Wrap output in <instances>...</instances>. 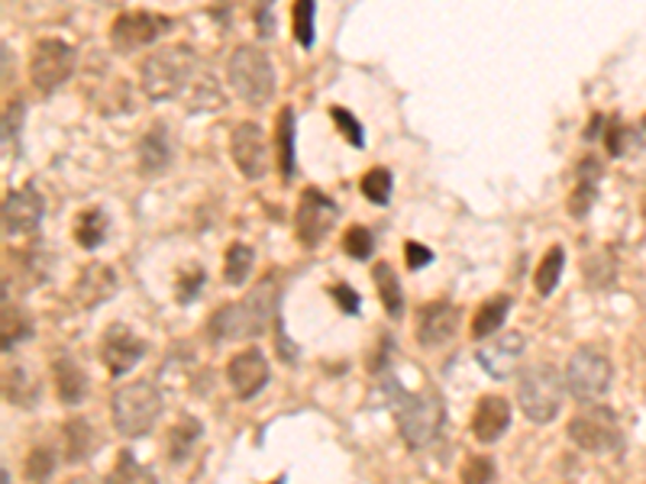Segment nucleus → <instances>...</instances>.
Wrapping results in <instances>:
<instances>
[{
    "instance_id": "1",
    "label": "nucleus",
    "mask_w": 646,
    "mask_h": 484,
    "mask_svg": "<svg viewBox=\"0 0 646 484\" xmlns=\"http://www.w3.org/2000/svg\"><path fill=\"white\" fill-rule=\"evenodd\" d=\"M275 313V281L271 275L256 285V291L246 300L227 303L211 317V339H256L268 330V320Z\"/></svg>"
},
{
    "instance_id": "2",
    "label": "nucleus",
    "mask_w": 646,
    "mask_h": 484,
    "mask_svg": "<svg viewBox=\"0 0 646 484\" xmlns=\"http://www.w3.org/2000/svg\"><path fill=\"white\" fill-rule=\"evenodd\" d=\"M197 69V59L188 45H168V49H158L155 55H150L143 62V91L150 101H172L178 97L185 87H188L191 75Z\"/></svg>"
},
{
    "instance_id": "3",
    "label": "nucleus",
    "mask_w": 646,
    "mask_h": 484,
    "mask_svg": "<svg viewBox=\"0 0 646 484\" xmlns=\"http://www.w3.org/2000/svg\"><path fill=\"white\" fill-rule=\"evenodd\" d=\"M227 78L236 97L253 104V107H266L275 94V69L259 45H239L229 55Z\"/></svg>"
},
{
    "instance_id": "4",
    "label": "nucleus",
    "mask_w": 646,
    "mask_h": 484,
    "mask_svg": "<svg viewBox=\"0 0 646 484\" xmlns=\"http://www.w3.org/2000/svg\"><path fill=\"white\" fill-rule=\"evenodd\" d=\"M111 413H114V426L126 440L146 436L155 420L162 416V394L153 381H130L114 394Z\"/></svg>"
},
{
    "instance_id": "5",
    "label": "nucleus",
    "mask_w": 646,
    "mask_h": 484,
    "mask_svg": "<svg viewBox=\"0 0 646 484\" xmlns=\"http://www.w3.org/2000/svg\"><path fill=\"white\" fill-rule=\"evenodd\" d=\"M447 423V404L433 388H423L418 394H408L398 408V426L411 449H427Z\"/></svg>"
},
{
    "instance_id": "6",
    "label": "nucleus",
    "mask_w": 646,
    "mask_h": 484,
    "mask_svg": "<svg viewBox=\"0 0 646 484\" xmlns=\"http://www.w3.org/2000/svg\"><path fill=\"white\" fill-rule=\"evenodd\" d=\"M517 401L533 423H550L563 408V378L553 365H531L517 381Z\"/></svg>"
},
{
    "instance_id": "7",
    "label": "nucleus",
    "mask_w": 646,
    "mask_h": 484,
    "mask_svg": "<svg viewBox=\"0 0 646 484\" xmlns=\"http://www.w3.org/2000/svg\"><path fill=\"white\" fill-rule=\"evenodd\" d=\"M611 378H614L611 359L595 346H582L566 365V388L578 404H595L598 398H605Z\"/></svg>"
},
{
    "instance_id": "8",
    "label": "nucleus",
    "mask_w": 646,
    "mask_h": 484,
    "mask_svg": "<svg viewBox=\"0 0 646 484\" xmlns=\"http://www.w3.org/2000/svg\"><path fill=\"white\" fill-rule=\"evenodd\" d=\"M570 440L592 455L617 452L624 446V433L617 423V413L608 408H588L570 420Z\"/></svg>"
},
{
    "instance_id": "9",
    "label": "nucleus",
    "mask_w": 646,
    "mask_h": 484,
    "mask_svg": "<svg viewBox=\"0 0 646 484\" xmlns=\"http://www.w3.org/2000/svg\"><path fill=\"white\" fill-rule=\"evenodd\" d=\"M75 75V49L62 39H42L33 45L30 59V81L42 94L59 91L69 78Z\"/></svg>"
},
{
    "instance_id": "10",
    "label": "nucleus",
    "mask_w": 646,
    "mask_h": 484,
    "mask_svg": "<svg viewBox=\"0 0 646 484\" xmlns=\"http://www.w3.org/2000/svg\"><path fill=\"white\" fill-rule=\"evenodd\" d=\"M337 217H340V207L317 187H307L301 204H298V217H295V233L298 239L305 243L307 249L320 246L324 236L337 226Z\"/></svg>"
},
{
    "instance_id": "11",
    "label": "nucleus",
    "mask_w": 646,
    "mask_h": 484,
    "mask_svg": "<svg viewBox=\"0 0 646 484\" xmlns=\"http://www.w3.org/2000/svg\"><path fill=\"white\" fill-rule=\"evenodd\" d=\"M168 30H172L168 17H158L150 10H133V13L116 17L111 27V42L116 52H136L143 45H153L155 39L165 37Z\"/></svg>"
},
{
    "instance_id": "12",
    "label": "nucleus",
    "mask_w": 646,
    "mask_h": 484,
    "mask_svg": "<svg viewBox=\"0 0 646 484\" xmlns=\"http://www.w3.org/2000/svg\"><path fill=\"white\" fill-rule=\"evenodd\" d=\"M229 152L243 178L259 182L268 172V140L263 126L256 123H239L229 136Z\"/></svg>"
},
{
    "instance_id": "13",
    "label": "nucleus",
    "mask_w": 646,
    "mask_h": 484,
    "mask_svg": "<svg viewBox=\"0 0 646 484\" xmlns=\"http://www.w3.org/2000/svg\"><path fill=\"white\" fill-rule=\"evenodd\" d=\"M42 214H45V200H42L37 187L10 190L7 200H3V233L7 236H27L42 224Z\"/></svg>"
},
{
    "instance_id": "14",
    "label": "nucleus",
    "mask_w": 646,
    "mask_h": 484,
    "mask_svg": "<svg viewBox=\"0 0 646 484\" xmlns=\"http://www.w3.org/2000/svg\"><path fill=\"white\" fill-rule=\"evenodd\" d=\"M524 349H527L524 333H514L511 330V333L494 336L485 346H479L475 359H479V365L492 374V378H507V374L517 369V362L524 359Z\"/></svg>"
},
{
    "instance_id": "15",
    "label": "nucleus",
    "mask_w": 646,
    "mask_h": 484,
    "mask_svg": "<svg viewBox=\"0 0 646 484\" xmlns=\"http://www.w3.org/2000/svg\"><path fill=\"white\" fill-rule=\"evenodd\" d=\"M227 378L229 384H233V391H236L243 401L256 398V394L268 384L266 356H263L259 349H243V352H236V356L229 359Z\"/></svg>"
},
{
    "instance_id": "16",
    "label": "nucleus",
    "mask_w": 646,
    "mask_h": 484,
    "mask_svg": "<svg viewBox=\"0 0 646 484\" xmlns=\"http://www.w3.org/2000/svg\"><path fill=\"white\" fill-rule=\"evenodd\" d=\"M459 330V307L437 300L430 307H423L418 313V342L423 349H440L447 346Z\"/></svg>"
},
{
    "instance_id": "17",
    "label": "nucleus",
    "mask_w": 646,
    "mask_h": 484,
    "mask_svg": "<svg viewBox=\"0 0 646 484\" xmlns=\"http://www.w3.org/2000/svg\"><path fill=\"white\" fill-rule=\"evenodd\" d=\"M104 365L114 374H126L130 369H136V362L146 356V342L140 336H133L126 327H111L104 336Z\"/></svg>"
},
{
    "instance_id": "18",
    "label": "nucleus",
    "mask_w": 646,
    "mask_h": 484,
    "mask_svg": "<svg viewBox=\"0 0 646 484\" xmlns=\"http://www.w3.org/2000/svg\"><path fill=\"white\" fill-rule=\"evenodd\" d=\"M511 426V404L498 394H485L472 413V433L479 443H494L507 433Z\"/></svg>"
},
{
    "instance_id": "19",
    "label": "nucleus",
    "mask_w": 646,
    "mask_h": 484,
    "mask_svg": "<svg viewBox=\"0 0 646 484\" xmlns=\"http://www.w3.org/2000/svg\"><path fill=\"white\" fill-rule=\"evenodd\" d=\"M116 275L107 265H88L81 275H78L75 298L81 307H101L104 300H111L116 295Z\"/></svg>"
},
{
    "instance_id": "20",
    "label": "nucleus",
    "mask_w": 646,
    "mask_h": 484,
    "mask_svg": "<svg viewBox=\"0 0 646 484\" xmlns=\"http://www.w3.org/2000/svg\"><path fill=\"white\" fill-rule=\"evenodd\" d=\"M598 178H602V165L595 158H585L578 165V187H575V194L570 197V214L575 220H582L592 210L595 194H598Z\"/></svg>"
},
{
    "instance_id": "21",
    "label": "nucleus",
    "mask_w": 646,
    "mask_h": 484,
    "mask_svg": "<svg viewBox=\"0 0 646 484\" xmlns=\"http://www.w3.org/2000/svg\"><path fill=\"white\" fill-rule=\"evenodd\" d=\"M55 388L62 404H81L88 398V374L81 372V365L72 359H59L55 362Z\"/></svg>"
},
{
    "instance_id": "22",
    "label": "nucleus",
    "mask_w": 646,
    "mask_h": 484,
    "mask_svg": "<svg viewBox=\"0 0 646 484\" xmlns=\"http://www.w3.org/2000/svg\"><path fill=\"white\" fill-rule=\"evenodd\" d=\"M168 165H172V143H168L165 130L146 133L143 143H140V168H143L146 175H158V172H165Z\"/></svg>"
},
{
    "instance_id": "23",
    "label": "nucleus",
    "mask_w": 646,
    "mask_h": 484,
    "mask_svg": "<svg viewBox=\"0 0 646 484\" xmlns=\"http://www.w3.org/2000/svg\"><path fill=\"white\" fill-rule=\"evenodd\" d=\"M372 281H376V291H379L388 317H401L404 313V291H401V281H398L394 268L388 261H379L376 271H372Z\"/></svg>"
},
{
    "instance_id": "24",
    "label": "nucleus",
    "mask_w": 646,
    "mask_h": 484,
    "mask_svg": "<svg viewBox=\"0 0 646 484\" xmlns=\"http://www.w3.org/2000/svg\"><path fill=\"white\" fill-rule=\"evenodd\" d=\"M65 459L69 462H84L98 452V433L91 430L88 420H69L65 423Z\"/></svg>"
},
{
    "instance_id": "25",
    "label": "nucleus",
    "mask_w": 646,
    "mask_h": 484,
    "mask_svg": "<svg viewBox=\"0 0 646 484\" xmlns=\"http://www.w3.org/2000/svg\"><path fill=\"white\" fill-rule=\"evenodd\" d=\"M563 268H566V249H563V246H553V249L543 256V261L536 265V275H533L536 295L550 298V295L556 291L560 278H563Z\"/></svg>"
},
{
    "instance_id": "26",
    "label": "nucleus",
    "mask_w": 646,
    "mask_h": 484,
    "mask_svg": "<svg viewBox=\"0 0 646 484\" xmlns=\"http://www.w3.org/2000/svg\"><path fill=\"white\" fill-rule=\"evenodd\" d=\"M30 336H33V320L20 307H10V300H3V320H0V342H3V349H13V346H20Z\"/></svg>"
},
{
    "instance_id": "27",
    "label": "nucleus",
    "mask_w": 646,
    "mask_h": 484,
    "mask_svg": "<svg viewBox=\"0 0 646 484\" xmlns=\"http://www.w3.org/2000/svg\"><path fill=\"white\" fill-rule=\"evenodd\" d=\"M201 440V420L194 416H182L172 433H168V459L172 462H185L191 452H194V443Z\"/></svg>"
},
{
    "instance_id": "28",
    "label": "nucleus",
    "mask_w": 646,
    "mask_h": 484,
    "mask_svg": "<svg viewBox=\"0 0 646 484\" xmlns=\"http://www.w3.org/2000/svg\"><path fill=\"white\" fill-rule=\"evenodd\" d=\"M3 394H7L10 404L30 408V404H37L39 384L27 369H7V374H3Z\"/></svg>"
},
{
    "instance_id": "29",
    "label": "nucleus",
    "mask_w": 646,
    "mask_h": 484,
    "mask_svg": "<svg viewBox=\"0 0 646 484\" xmlns=\"http://www.w3.org/2000/svg\"><path fill=\"white\" fill-rule=\"evenodd\" d=\"M507 310H511V298H492L485 300L482 307H479V313H475V320H472V336L475 339H485V336H492L501 330V323H504V317H507Z\"/></svg>"
},
{
    "instance_id": "30",
    "label": "nucleus",
    "mask_w": 646,
    "mask_h": 484,
    "mask_svg": "<svg viewBox=\"0 0 646 484\" xmlns=\"http://www.w3.org/2000/svg\"><path fill=\"white\" fill-rule=\"evenodd\" d=\"M278 165H281V175L291 178L295 175V111L285 107L281 116H278Z\"/></svg>"
},
{
    "instance_id": "31",
    "label": "nucleus",
    "mask_w": 646,
    "mask_h": 484,
    "mask_svg": "<svg viewBox=\"0 0 646 484\" xmlns=\"http://www.w3.org/2000/svg\"><path fill=\"white\" fill-rule=\"evenodd\" d=\"M107 236V214L104 210H84L75 224L78 246L84 249H98Z\"/></svg>"
},
{
    "instance_id": "32",
    "label": "nucleus",
    "mask_w": 646,
    "mask_h": 484,
    "mask_svg": "<svg viewBox=\"0 0 646 484\" xmlns=\"http://www.w3.org/2000/svg\"><path fill=\"white\" fill-rule=\"evenodd\" d=\"M253 261H256V253L246 243H233L224 259V278L229 285H246V278L253 275Z\"/></svg>"
},
{
    "instance_id": "33",
    "label": "nucleus",
    "mask_w": 646,
    "mask_h": 484,
    "mask_svg": "<svg viewBox=\"0 0 646 484\" xmlns=\"http://www.w3.org/2000/svg\"><path fill=\"white\" fill-rule=\"evenodd\" d=\"M317 0H295V17H291V27H295V39L310 49L314 37H317Z\"/></svg>"
},
{
    "instance_id": "34",
    "label": "nucleus",
    "mask_w": 646,
    "mask_h": 484,
    "mask_svg": "<svg viewBox=\"0 0 646 484\" xmlns=\"http://www.w3.org/2000/svg\"><path fill=\"white\" fill-rule=\"evenodd\" d=\"M107 484H155V475L150 468H143L130 452H123V455L116 459L114 472H111Z\"/></svg>"
},
{
    "instance_id": "35",
    "label": "nucleus",
    "mask_w": 646,
    "mask_h": 484,
    "mask_svg": "<svg viewBox=\"0 0 646 484\" xmlns=\"http://www.w3.org/2000/svg\"><path fill=\"white\" fill-rule=\"evenodd\" d=\"M55 465H59L55 452L49 446H37L27 459V478L30 484H49V478L55 475Z\"/></svg>"
},
{
    "instance_id": "36",
    "label": "nucleus",
    "mask_w": 646,
    "mask_h": 484,
    "mask_svg": "<svg viewBox=\"0 0 646 484\" xmlns=\"http://www.w3.org/2000/svg\"><path fill=\"white\" fill-rule=\"evenodd\" d=\"M391 190H394V178H391L388 168H372V172L362 178V194H366L372 204H379V207H384V204L391 200Z\"/></svg>"
},
{
    "instance_id": "37",
    "label": "nucleus",
    "mask_w": 646,
    "mask_h": 484,
    "mask_svg": "<svg viewBox=\"0 0 646 484\" xmlns=\"http://www.w3.org/2000/svg\"><path fill=\"white\" fill-rule=\"evenodd\" d=\"M342 249H346L349 259L366 261L372 256V249H376V236H372L366 226H352V229L342 236Z\"/></svg>"
},
{
    "instance_id": "38",
    "label": "nucleus",
    "mask_w": 646,
    "mask_h": 484,
    "mask_svg": "<svg viewBox=\"0 0 646 484\" xmlns=\"http://www.w3.org/2000/svg\"><path fill=\"white\" fill-rule=\"evenodd\" d=\"M494 482V462L485 455H475L465 462L462 468V484H492Z\"/></svg>"
},
{
    "instance_id": "39",
    "label": "nucleus",
    "mask_w": 646,
    "mask_h": 484,
    "mask_svg": "<svg viewBox=\"0 0 646 484\" xmlns=\"http://www.w3.org/2000/svg\"><path fill=\"white\" fill-rule=\"evenodd\" d=\"M334 120H337V126H340L342 133L349 136V143L356 146V150H362L366 146V133H362V126H359V120L352 116L349 111H342V107H334Z\"/></svg>"
},
{
    "instance_id": "40",
    "label": "nucleus",
    "mask_w": 646,
    "mask_h": 484,
    "mask_svg": "<svg viewBox=\"0 0 646 484\" xmlns=\"http://www.w3.org/2000/svg\"><path fill=\"white\" fill-rule=\"evenodd\" d=\"M20 123H23V104H10L3 111V150H10V143H17Z\"/></svg>"
},
{
    "instance_id": "41",
    "label": "nucleus",
    "mask_w": 646,
    "mask_h": 484,
    "mask_svg": "<svg viewBox=\"0 0 646 484\" xmlns=\"http://www.w3.org/2000/svg\"><path fill=\"white\" fill-rule=\"evenodd\" d=\"M201 285H204V271H201V268H197V271H185L182 281H178V300L188 303V300L197 298Z\"/></svg>"
},
{
    "instance_id": "42",
    "label": "nucleus",
    "mask_w": 646,
    "mask_h": 484,
    "mask_svg": "<svg viewBox=\"0 0 646 484\" xmlns=\"http://www.w3.org/2000/svg\"><path fill=\"white\" fill-rule=\"evenodd\" d=\"M408 268H423L427 261H433V253L430 249H423L420 243H408Z\"/></svg>"
},
{
    "instance_id": "43",
    "label": "nucleus",
    "mask_w": 646,
    "mask_h": 484,
    "mask_svg": "<svg viewBox=\"0 0 646 484\" xmlns=\"http://www.w3.org/2000/svg\"><path fill=\"white\" fill-rule=\"evenodd\" d=\"M334 298L340 300L342 310H349V313H359V298H356V291L352 288H334Z\"/></svg>"
},
{
    "instance_id": "44",
    "label": "nucleus",
    "mask_w": 646,
    "mask_h": 484,
    "mask_svg": "<svg viewBox=\"0 0 646 484\" xmlns=\"http://www.w3.org/2000/svg\"><path fill=\"white\" fill-rule=\"evenodd\" d=\"M69 484H91V482H88V478H72Z\"/></svg>"
},
{
    "instance_id": "45",
    "label": "nucleus",
    "mask_w": 646,
    "mask_h": 484,
    "mask_svg": "<svg viewBox=\"0 0 646 484\" xmlns=\"http://www.w3.org/2000/svg\"><path fill=\"white\" fill-rule=\"evenodd\" d=\"M3 484H10V478H7V472H3Z\"/></svg>"
},
{
    "instance_id": "46",
    "label": "nucleus",
    "mask_w": 646,
    "mask_h": 484,
    "mask_svg": "<svg viewBox=\"0 0 646 484\" xmlns=\"http://www.w3.org/2000/svg\"><path fill=\"white\" fill-rule=\"evenodd\" d=\"M644 217H646V197H644Z\"/></svg>"
}]
</instances>
